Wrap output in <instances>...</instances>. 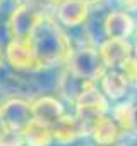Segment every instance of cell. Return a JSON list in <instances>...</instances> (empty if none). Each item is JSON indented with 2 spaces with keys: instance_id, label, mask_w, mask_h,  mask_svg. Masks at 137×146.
I'll return each mask as SVG.
<instances>
[{
  "instance_id": "6da1fadb",
  "label": "cell",
  "mask_w": 137,
  "mask_h": 146,
  "mask_svg": "<svg viewBox=\"0 0 137 146\" xmlns=\"http://www.w3.org/2000/svg\"><path fill=\"white\" fill-rule=\"evenodd\" d=\"M28 41L33 46L40 70L67 64L74 50L70 45V38L63 33L57 19L50 17L48 14L40 19Z\"/></svg>"
},
{
  "instance_id": "7a4b0ae2",
  "label": "cell",
  "mask_w": 137,
  "mask_h": 146,
  "mask_svg": "<svg viewBox=\"0 0 137 146\" xmlns=\"http://www.w3.org/2000/svg\"><path fill=\"white\" fill-rule=\"evenodd\" d=\"M65 65H67V70H70L74 76L89 83L99 81L101 76L106 72L99 50L93 46H81L77 50H72L70 58Z\"/></svg>"
},
{
  "instance_id": "3957f363",
  "label": "cell",
  "mask_w": 137,
  "mask_h": 146,
  "mask_svg": "<svg viewBox=\"0 0 137 146\" xmlns=\"http://www.w3.org/2000/svg\"><path fill=\"white\" fill-rule=\"evenodd\" d=\"M76 115L88 125L89 129V124L98 119V117H103V115H108V98L103 95V91L96 86V84H91L76 102Z\"/></svg>"
},
{
  "instance_id": "277c9868",
  "label": "cell",
  "mask_w": 137,
  "mask_h": 146,
  "mask_svg": "<svg viewBox=\"0 0 137 146\" xmlns=\"http://www.w3.org/2000/svg\"><path fill=\"white\" fill-rule=\"evenodd\" d=\"M31 113H33V120L46 125V127H55L65 115V107L63 103L50 95H41L38 98H34L31 102Z\"/></svg>"
},
{
  "instance_id": "5b68a950",
  "label": "cell",
  "mask_w": 137,
  "mask_h": 146,
  "mask_svg": "<svg viewBox=\"0 0 137 146\" xmlns=\"http://www.w3.org/2000/svg\"><path fill=\"white\" fill-rule=\"evenodd\" d=\"M4 60L16 69V72H33L40 70L38 62L29 41H17L11 40L4 50Z\"/></svg>"
},
{
  "instance_id": "8992f818",
  "label": "cell",
  "mask_w": 137,
  "mask_h": 146,
  "mask_svg": "<svg viewBox=\"0 0 137 146\" xmlns=\"http://www.w3.org/2000/svg\"><path fill=\"white\" fill-rule=\"evenodd\" d=\"M33 120L31 102L24 98H11L0 105V122L4 125L24 131Z\"/></svg>"
},
{
  "instance_id": "52a82bcc",
  "label": "cell",
  "mask_w": 137,
  "mask_h": 146,
  "mask_svg": "<svg viewBox=\"0 0 137 146\" xmlns=\"http://www.w3.org/2000/svg\"><path fill=\"white\" fill-rule=\"evenodd\" d=\"M89 4L84 0H60L55 4V19L60 26L79 28L89 17Z\"/></svg>"
},
{
  "instance_id": "ba28073f",
  "label": "cell",
  "mask_w": 137,
  "mask_h": 146,
  "mask_svg": "<svg viewBox=\"0 0 137 146\" xmlns=\"http://www.w3.org/2000/svg\"><path fill=\"white\" fill-rule=\"evenodd\" d=\"M132 46L127 40H110L106 38L99 45V53L108 70H122V67L134 57Z\"/></svg>"
},
{
  "instance_id": "9c48e42d",
  "label": "cell",
  "mask_w": 137,
  "mask_h": 146,
  "mask_svg": "<svg viewBox=\"0 0 137 146\" xmlns=\"http://www.w3.org/2000/svg\"><path fill=\"white\" fill-rule=\"evenodd\" d=\"M88 134L93 137V141H94L98 146H113V144L120 139L122 129H120V125L113 120V117L103 115V117L94 119V120L89 124Z\"/></svg>"
},
{
  "instance_id": "30bf717a",
  "label": "cell",
  "mask_w": 137,
  "mask_h": 146,
  "mask_svg": "<svg viewBox=\"0 0 137 146\" xmlns=\"http://www.w3.org/2000/svg\"><path fill=\"white\" fill-rule=\"evenodd\" d=\"M134 28V19L127 11H111L103 21V31L110 40H128Z\"/></svg>"
},
{
  "instance_id": "8fae6325",
  "label": "cell",
  "mask_w": 137,
  "mask_h": 146,
  "mask_svg": "<svg viewBox=\"0 0 137 146\" xmlns=\"http://www.w3.org/2000/svg\"><path fill=\"white\" fill-rule=\"evenodd\" d=\"M53 132V139L60 144H67L72 143L82 136L88 134V125L76 115V113H67L55 127H51Z\"/></svg>"
},
{
  "instance_id": "7c38bea8",
  "label": "cell",
  "mask_w": 137,
  "mask_h": 146,
  "mask_svg": "<svg viewBox=\"0 0 137 146\" xmlns=\"http://www.w3.org/2000/svg\"><path fill=\"white\" fill-rule=\"evenodd\" d=\"M130 81L122 70H106L99 79V90L108 100H122L127 95Z\"/></svg>"
},
{
  "instance_id": "4fadbf2b",
  "label": "cell",
  "mask_w": 137,
  "mask_h": 146,
  "mask_svg": "<svg viewBox=\"0 0 137 146\" xmlns=\"http://www.w3.org/2000/svg\"><path fill=\"white\" fill-rule=\"evenodd\" d=\"M111 117L120 125L122 131H134L137 127V107L132 100L120 102L113 108Z\"/></svg>"
},
{
  "instance_id": "5bb4252c",
  "label": "cell",
  "mask_w": 137,
  "mask_h": 146,
  "mask_svg": "<svg viewBox=\"0 0 137 146\" xmlns=\"http://www.w3.org/2000/svg\"><path fill=\"white\" fill-rule=\"evenodd\" d=\"M24 139L26 146H50L55 143L51 129L36 120H31V124L24 129Z\"/></svg>"
},
{
  "instance_id": "9a60e30c",
  "label": "cell",
  "mask_w": 137,
  "mask_h": 146,
  "mask_svg": "<svg viewBox=\"0 0 137 146\" xmlns=\"http://www.w3.org/2000/svg\"><path fill=\"white\" fill-rule=\"evenodd\" d=\"M0 146H26L24 131L4 125L0 122Z\"/></svg>"
},
{
  "instance_id": "2e32d148",
  "label": "cell",
  "mask_w": 137,
  "mask_h": 146,
  "mask_svg": "<svg viewBox=\"0 0 137 146\" xmlns=\"http://www.w3.org/2000/svg\"><path fill=\"white\" fill-rule=\"evenodd\" d=\"M122 72L125 74V78H127L130 83H137V58L132 57V58L122 67Z\"/></svg>"
},
{
  "instance_id": "e0dca14e",
  "label": "cell",
  "mask_w": 137,
  "mask_h": 146,
  "mask_svg": "<svg viewBox=\"0 0 137 146\" xmlns=\"http://www.w3.org/2000/svg\"><path fill=\"white\" fill-rule=\"evenodd\" d=\"M86 4H89V5H93V4H98V2H101V0H84Z\"/></svg>"
},
{
  "instance_id": "ac0fdd59",
  "label": "cell",
  "mask_w": 137,
  "mask_h": 146,
  "mask_svg": "<svg viewBox=\"0 0 137 146\" xmlns=\"http://www.w3.org/2000/svg\"><path fill=\"white\" fill-rule=\"evenodd\" d=\"M46 2H51V4L55 5V4H58V2H60V0H46Z\"/></svg>"
},
{
  "instance_id": "d6986e66",
  "label": "cell",
  "mask_w": 137,
  "mask_h": 146,
  "mask_svg": "<svg viewBox=\"0 0 137 146\" xmlns=\"http://www.w3.org/2000/svg\"><path fill=\"white\" fill-rule=\"evenodd\" d=\"M134 57L137 58V45H135V50H134Z\"/></svg>"
}]
</instances>
